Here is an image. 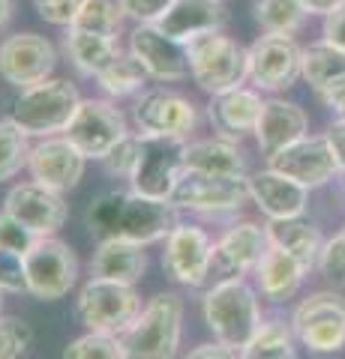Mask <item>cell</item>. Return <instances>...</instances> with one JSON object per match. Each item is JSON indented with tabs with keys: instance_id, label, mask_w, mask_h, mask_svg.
<instances>
[{
	"instance_id": "cell-1",
	"label": "cell",
	"mask_w": 345,
	"mask_h": 359,
	"mask_svg": "<svg viewBox=\"0 0 345 359\" xmlns=\"http://www.w3.org/2000/svg\"><path fill=\"white\" fill-rule=\"evenodd\" d=\"M87 231L91 237L103 240H124L136 245H153L165 240L177 224V207L171 201H157L148 195L132 192H103L87 207Z\"/></svg>"
},
{
	"instance_id": "cell-2",
	"label": "cell",
	"mask_w": 345,
	"mask_h": 359,
	"mask_svg": "<svg viewBox=\"0 0 345 359\" xmlns=\"http://www.w3.org/2000/svg\"><path fill=\"white\" fill-rule=\"evenodd\" d=\"M183 332V299L157 294L138 311V318L120 332L126 359H177Z\"/></svg>"
},
{
	"instance_id": "cell-3",
	"label": "cell",
	"mask_w": 345,
	"mask_h": 359,
	"mask_svg": "<svg viewBox=\"0 0 345 359\" xmlns=\"http://www.w3.org/2000/svg\"><path fill=\"white\" fill-rule=\"evenodd\" d=\"M202 309H204V323L214 332V339L235 347L237 353L255 339V332L264 323L259 294L243 278L204 290Z\"/></svg>"
},
{
	"instance_id": "cell-4",
	"label": "cell",
	"mask_w": 345,
	"mask_h": 359,
	"mask_svg": "<svg viewBox=\"0 0 345 359\" xmlns=\"http://www.w3.org/2000/svg\"><path fill=\"white\" fill-rule=\"evenodd\" d=\"M189 75L193 81L210 96L228 93L235 87H243L249 78L247 48L237 45V39L226 36L222 30H210L186 42Z\"/></svg>"
},
{
	"instance_id": "cell-5",
	"label": "cell",
	"mask_w": 345,
	"mask_h": 359,
	"mask_svg": "<svg viewBox=\"0 0 345 359\" xmlns=\"http://www.w3.org/2000/svg\"><path fill=\"white\" fill-rule=\"evenodd\" d=\"M79 105H82V96L72 81H66V78H48L42 84L21 90V96L13 105V120L27 135L51 138L54 132H66Z\"/></svg>"
},
{
	"instance_id": "cell-6",
	"label": "cell",
	"mask_w": 345,
	"mask_h": 359,
	"mask_svg": "<svg viewBox=\"0 0 345 359\" xmlns=\"http://www.w3.org/2000/svg\"><path fill=\"white\" fill-rule=\"evenodd\" d=\"M138 162L132 171V189L138 195L171 201L177 180L186 171V138L181 135H144L138 132Z\"/></svg>"
},
{
	"instance_id": "cell-7",
	"label": "cell",
	"mask_w": 345,
	"mask_h": 359,
	"mask_svg": "<svg viewBox=\"0 0 345 359\" xmlns=\"http://www.w3.org/2000/svg\"><path fill=\"white\" fill-rule=\"evenodd\" d=\"M294 339L313 353L345 351V297L339 290H315L292 311Z\"/></svg>"
},
{
	"instance_id": "cell-8",
	"label": "cell",
	"mask_w": 345,
	"mask_h": 359,
	"mask_svg": "<svg viewBox=\"0 0 345 359\" xmlns=\"http://www.w3.org/2000/svg\"><path fill=\"white\" fill-rule=\"evenodd\" d=\"M267 245H271L267 224L240 222L235 228H228L219 237V243H214L202 290H210V287L226 285V282H237V278H243L247 273H255V266H259V261L264 257Z\"/></svg>"
},
{
	"instance_id": "cell-9",
	"label": "cell",
	"mask_w": 345,
	"mask_h": 359,
	"mask_svg": "<svg viewBox=\"0 0 345 359\" xmlns=\"http://www.w3.org/2000/svg\"><path fill=\"white\" fill-rule=\"evenodd\" d=\"M138 311L141 297L136 294V285L91 278L79 294V318L87 330L120 335L138 318Z\"/></svg>"
},
{
	"instance_id": "cell-10",
	"label": "cell",
	"mask_w": 345,
	"mask_h": 359,
	"mask_svg": "<svg viewBox=\"0 0 345 359\" xmlns=\"http://www.w3.org/2000/svg\"><path fill=\"white\" fill-rule=\"evenodd\" d=\"M27 294L37 299H63L79 278V257L58 237H39L25 252Z\"/></svg>"
},
{
	"instance_id": "cell-11",
	"label": "cell",
	"mask_w": 345,
	"mask_h": 359,
	"mask_svg": "<svg viewBox=\"0 0 345 359\" xmlns=\"http://www.w3.org/2000/svg\"><path fill=\"white\" fill-rule=\"evenodd\" d=\"M247 201H249V177H222L202 171H183L171 192V204L177 210H193V212H204V216L235 212Z\"/></svg>"
},
{
	"instance_id": "cell-12",
	"label": "cell",
	"mask_w": 345,
	"mask_h": 359,
	"mask_svg": "<svg viewBox=\"0 0 345 359\" xmlns=\"http://www.w3.org/2000/svg\"><path fill=\"white\" fill-rule=\"evenodd\" d=\"M267 168L297 180V183L306 186L309 192L327 186L330 180H337L342 174V165L330 147L327 135H304V138H297L294 144H288L285 150L271 156V159H267Z\"/></svg>"
},
{
	"instance_id": "cell-13",
	"label": "cell",
	"mask_w": 345,
	"mask_h": 359,
	"mask_svg": "<svg viewBox=\"0 0 345 359\" xmlns=\"http://www.w3.org/2000/svg\"><path fill=\"white\" fill-rule=\"evenodd\" d=\"M300 57H304V48L294 42V36L264 33L247 48L249 81L259 90H267V93L294 87V81L300 78Z\"/></svg>"
},
{
	"instance_id": "cell-14",
	"label": "cell",
	"mask_w": 345,
	"mask_h": 359,
	"mask_svg": "<svg viewBox=\"0 0 345 359\" xmlns=\"http://www.w3.org/2000/svg\"><path fill=\"white\" fill-rule=\"evenodd\" d=\"M126 120L124 114L105 102V99H82L72 123L66 126V138L79 147L87 159H105V153L115 147L120 138H126Z\"/></svg>"
},
{
	"instance_id": "cell-15",
	"label": "cell",
	"mask_w": 345,
	"mask_h": 359,
	"mask_svg": "<svg viewBox=\"0 0 345 359\" xmlns=\"http://www.w3.org/2000/svg\"><path fill=\"white\" fill-rule=\"evenodd\" d=\"M54 66H58V51L39 33H13L0 42V75L13 87L27 90L48 81Z\"/></svg>"
},
{
	"instance_id": "cell-16",
	"label": "cell",
	"mask_w": 345,
	"mask_h": 359,
	"mask_svg": "<svg viewBox=\"0 0 345 359\" xmlns=\"http://www.w3.org/2000/svg\"><path fill=\"white\" fill-rule=\"evenodd\" d=\"M4 210L13 219H18L25 228H30L37 237H54L60 228L70 210H66L63 192L58 189H48L30 180V183H18L9 189V195L4 201Z\"/></svg>"
},
{
	"instance_id": "cell-17",
	"label": "cell",
	"mask_w": 345,
	"mask_h": 359,
	"mask_svg": "<svg viewBox=\"0 0 345 359\" xmlns=\"http://www.w3.org/2000/svg\"><path fill=\"white\" fill-rule=\"evenodd\" d=\"M132 120L144 135H181L186 138L198 123V108L193 99L174 93V90H148L132 105Z\"/></svg>"
},
{
	"instance_id": "cell-18",
	"label": "cell",
	"mask_w": 345,
	"mask_h": 359,
	"mask_svg": "<svg viewBox=\"0 0 345 359\" xmlns=\"http://www.w3.org/2000/svg\"><path fill=\"white\" fill-rule=\"evenodd\" d=\"M210 252H214V243H210L204 228L177 222L171 233L165 237L162 266L174 282L189 285V287H202L207 264H210Z\"/></svg>"
},
{
	"instance_id": "cell-19",
	"label": "cell",
	"mask_w": 345,
	"mask_h": 359,
	"mask_svg": "<svg viewBox=\"0 0 345 359\" xmlns=\"http://www.w3.org/2000/svg\"><path fill=\"white\" fill-rule=\"evenodd\" d=\"M129 54L157 81H183L189 75L186 45L165 36L157 25H138L129 33Z\"/></svg>"
},
{
	"instance_id": "cell-20",
	"label": "cell",
	"mask_w": 345,
	"mask_h": 359,
	"mask_svg": "<svg viewBox=\"0 0 345 359\" xmlns=\"http://www.w3.org/2000/svg\"><path fill=\"white\" fill-rule=\"evenodd\" d=\"M84 162L87 156L75 147V144L66 138H46L39 141L37 147L30 150V159H27V168L37 183L48 186V189H58V192H70L82 183L84 177Z\"/></svg>"
},
{
	"instance_id": "cell-21",
	"label": "cell",
	"mask_w": 345,
	"mask_h": 359,
	"mask_svg": "<svg viewBox=\"0 0 345 359\" xmlns=\"http://www.w3.org/2000/svg\"><path fill=\"white\" fill-rule=\"evenodd\" d=\"M249 201L264 212L267 222L297 219L309 207V189L273 168H264L249 177Z\"/></svg>"
},
{
	"instance_id": "cell-22",
	"label": "cell",
	"mask_w": 345,
	"mask_h": 359,
	"mask_svg": "<svg viewBox=\"0 0 345 359\" xmlns=\"http://www.w3.org/2000/svg\"><path fill=\"white\" fill-rule=\"evenodd\" d=\"M261 111H264V99L259 90L235 87L228 93H219L210 99L207 117H210V126L216 129V135L240 141L243 135L255 132V126L261 120Z\"/></svg>"
},
{
	"instance_id": "cell-23",
	"label": "cell",
	"mask_w": 345,
	"mask_h": 359,
	"mask_svg": "<svg viewBox=\"0 0 345 359\" xmlns=\"http://www.w3.org/2000/svg\"><path fill=\"white\" fill-rule=\"evenodd\" d=\"M255 141H259V150L264 159H271L280 150H285L288 144H294L297 138L309 135V117L306 111L294 105V102H285V99H267L264 111H261V120L255 126Z\"/></svg>"
},
{
	"instance_id": "cell-24",
	"label": "cell",
	"mask_w": 345,
	"mask_h": 359,
	"mask_svg": "<svg viewBox=\"0 0 345 359\" xmlns=\"http://www.w3.org/2000/svg\"><path fill=\"white\" fill-rule=\"evenodd\" d=\"M226 18L228 15H226L222 0H174L169 6V13L157 21V27L165 36L186 45L189 39L202 36V33L222 30Z\"/></svg>"
},
{
	"instance_id": "cell-25",
	"label": "cell",
	"mask_w": 345,
	"mask_h": 359,
	"mask_svg": "<svg viewBox=\"0 0 345 359\" xmlns=\"http://www.w3.org/2000/svg\"><path fill=\"white\" fill-rule=\"evenodd\" d=\"M309 276V269L297 261L292 252L280 249V245H267L264 257L255 266V282H259V290L264 299L271 302H288L297 297L304 278Z\"/></svg>"
},
{
	"instance_id": "cell-26",
	"label": "cell",
	"mask_w": 345,
	"mask_h": 359,
	"mask_svg": "<svg viewBox=\"0 0 345 359\" xmlns=\"http://www.w3.org/2000/svg\"><path fill=\"white\" fill-rule=\"evenodd\" d=\"M144 269H148L144 245L124 243V240H103L91 261L93 278H108V282H124V285L141 282Z\"/></svg>"
},
{
	"instance_id": "cell-27",
	"label": "cell",
	"mask_w": 345,
	"mask_h": 359,
	"mask_svg": "<svg viewBox=\"0 0 345 359\" xmlns=\"http://www.w3.org/2000/svg\"><path fill=\"white\" fill-rule=\"evenodd\" d=\"M186 171L222 174V177H247V156L235 138H204L186 144Z\"/></svg>"
},
{
	"instance_id": "cell-28",
	"label": "cell",
	"mask_w": 345,
	"mask_h": 359,
	"mask_svg": "<svg viewBox=\"0 0 345 359\" xmlns=\"http://www.w3.org/2000/svg\"><path fill=\"white\" fill-rule=\"evenodd\" d=\"M267 237L273 245L292 252L306 269L318 266V255L325 249V233L315 222H309L304 216L297 219H280V222H267Z\"/></svg>"
},
{
	"instance_id": "cell-29",
	"label": "cell",
	"mask_w": 345,
	"mask_h": 359,
	"mask_svg": "<svg viewBox=\"0 0 345 359\" xmlns=\"http://www.w3.org/2000/svg\"><path fill=\"white\" fill-rule=\"evenodd\" d=\"M66 54L72 57L75 69L82 75L96 78L120 57V45H117V39L96 36V33H84V30L70 27V33H66Z\"/></svg>"
},
{
	"instance_id": "cell-30",
	"label": "cell",
	"mask_w": 345,
	"mask_h": 359,
	"mask_svg": "<svg viewBox=\"0 0 345 359\" xmlns=\"http://www.w3.org/2000/svg\"><path fill=\"white\" fill-rule=\"evenodd\" d=\"M300 78H306L309 87L321 96L327 87L345 78V51L330 45L327 39L306 45L304 57H300Z\"/></svg>"
},
{
	"instance_id": "cell-31",
	"label": "cell",
	"mask_w": 345,
	"mask_h": 359,
	"mask_svg": "<svg viewBox=\"0 0 345 359\" xmlns=\"http://www.w3.org/2000/svg\"><path fill=\"white\" fill-rule=\"evenodd\" d=\"M240 359H297L292 323L280 318L264 320L255 339L240 351Z\"/></svg>"
},
{
	"instance_id": "cell-32",
	"label": "cell",
	"mask_w": 345,
	"mask_h": 359,
	"mask_svg": "<svg viewBox=\"0 0 345 359\" xmlns=\"http://www.w3.org/2000/svg\"><path fill=\"white\" fill-rule=\"evenodd\" d=\"M306 9L300 0H255V21L264 33L294 36L306 21Z\"/></svg>"
},
{
	"instance_id": "cell-33",
	"label": "cell",
	"mask_w": 345,
	"mask_h": 359,
	"mask_svg": "<svg viewBox=\"0 0 345 359\" xmlns=\"http://www.w3.org/2000/svg\"><path fill=\"white\" fill-rule=\"evenodd\" d=\"M120 21H124V9L115 0H84L79 15L70 27L84 30V33H96V36H108L117 39L120 33Z\"/></svg>"
},
{
	"instance_id": "cell-34",
	"label": "cell",
	"mask_w": 345,
	"mask_h": 359,
	"mask_svg": "<svg viewBox=\"0 0 345 359\" xmlns=\"http://www.w3.org/2000/svg\"><path fill=\"white\" fill-rule=\"evenodd\" d=\"M148 69L132 57V54H120V57L108 66V69L103 75H96V81L99 87L105 90L108 96H132V93H138V90L148 84Z\"/></svg>"
},
{
	"instance_id": "cell-35",
	"label": "cell",
	"mask_w": 345,
	"mask_h": 359,
	"mask_svg": "<svg viewBox=\"0 0 345 359\" xmlns=\"http://www.w3.org/2000/svg\"><path fill=\"white\" fill-rule=\"evenodd\" d=\"M30 144H27V132L18 126L13 117L0 120V183L13 180L21 168H27L30 159Z\"/></svg>"
},
{
	"instance_id": "cell-36",
	"label": "cell",
	"mask_w": 345,
	"mask_h": 359,
	"mask_svg": "<svg viewBox=\"0 0 345 359\" xmlns=\"http://www.w3.org/2000/svg\"><path fill=\"white\" fill-rule=\"evenodd\" d=\"M63 359H126V353L124 344H120V335L91 330L82 339L70 341V347L63 351Z\"/></svg>"
},
{
	"instance_id": "cell-37",
	"label": "cell",
	"mask_w": 345,
	"mask_h": 359,
	"mask_svg": "<svg viewBox=\"0 0 345 359\" xmlns=\"http://www.w3.org/2000/svg\"><path fill=\"white\" fill-rule=\"evenodd\" d=\"M315 269L333 287H345V224L333 233L330 240H325V249H321V255H318Z\"/></svg>"
},
{
	"instance_id": "cell-38",
	"label": "cell",
	"mask_w": 345,
	"mask_h": 359,
	"mask_svg": "<svg viewBox=\"0 0 345 359\" xmlns=\"http://www.w3.org/2000/svg\"><path fill=\"white\" fill-rule=\"evenodd\" d=\"M30 341H33V330L27 320L0 314V359H21Z\"/></svg>"
},
{
	"instance_id": "cell-39",
	"label": "cell",
	"mask_w": 345,
	"mask_h": 359,
	"mask_svg": "<svg viewBox=\"0 0 345 359\" xmlns=\"http://www.w3.org/2000/svg\"><path fill=\"white\" fill-rule=\"evenodd\" d=\"M138 135H126V138H120L115 147L105 153V171L115 174V177H132L136 171V162H138Z\"/></svg>"
},
{
	"instance_id": "cell-40",
	"label": "cell",
	"mask_w": 345,
	"mask_h": 359,
	"mask_svg": "<svg viewBox=\"0 0 345 359\" xmlns=\"http://www.w3.org/2000/svg\"><path fill=\"white\" fill-rule=\"evenodd\" d=\"M0 287L9 290V294H27L25 255L0 249Z\"/></svg>"
},
{
	"instance_id": "cell-41",
	"label": "cell",
	"mask_w": 345,
	"mask_h": 359,
	"mask_svg": "<svg viewBox=\"0 0 345 359\" xmlns=\"http://www.w3.org/2000/svg\"><path fill=\"white\" fill-rule=\"evenodd\" d=\"M37 240H39L37 233H33L30 228H25L18 219H13L6 210L0 212V249H9V252L25 255Z\"/></svg>"
},
{
	"instance_id": "cell-42",
	"label": "cell",
	"mask_w": 345,
	"mask_h": 359,
	"mask_svg": "<svg viewBox=\"0 0 345 359\" xmlns=\"http://www.w3.org/2000/svg\"><path fill=\"white\" fill-rule=\"evenodd\" d=\"M124 15L138 21V25H157V21L169 13L174 0H117Z\"/></svg>"
},
{
	"instance_id": "cell-43",
	"label": "cell",
	"mask_w": 345,
	"mask_h": 359,
	"mask_svg": "<svg viewBox=\"0 0 345 359\" xmlns=\"http://www.w3.org/2000/svg\"><path fill=\"white\" fill-rule=\"evenodd\" d=\"M84 0H33L37 13L48 21V25H58V27H70L75 15H79Z\"/></svg>"
},
{
	"instance_id": "cell-44",
	"label": "cell",
	"mask_w": 345,
	"mask_h": 359,
	"mask_svg": "<svg viewBox=\"0 0 345 359\" xmlns=\"http://www.w3.org/2000/svg\"><path fill=\"white\" fill-rule=\"evenodd\" d=\"M321 33H325V39L330 45H337V48L345 51V0L333 9V13L325 15V27H321Z\"/></svg>"
},
{
	"instance_id": "cell-45",
	"label": "cell",
	"mask_w": 345,
	"mask_h": 359,
	"mask_svg": "<svg viewBox=\"0 0 345 359\" xmlns=\"http://www.w3.org/2000/svg\"><path fill=\"white\" fill-rule=\"evenodd\" d=\"M186 359H240V353L235 351V347L214 341V344H198L195 351L186 353Z\"/></svg>"
},
{
	"instance_id": "cell-46",
	"label": "cell",
	"mask_w": 345,
	"mask_h": 359,
	"mask_svg": "<svg viewBox=\"0 0 345 359\" xmlns=\"http://www.w3.org/2000/svg\"><path fill=\"white\" fill-rule=\"evenodd\" d=\"M327 141H330V147H333V153H337V159H339V165H342V171H345V117H339V120H333L330 126H327Z\"/></svg>"
},
{
	"instance_id": "cell-47",
	"label": "cell",
	"mask_w": 345,
	"mask_h": 359,
	"mask_svg": "<svg viewBox=\"0 0 345 359\" xmlns=\"http://www.w3.org/2000/svg\"><path fill=\"white\" fill-rule=\"evenodd\" d=\"M321 102H325L337 117H345V78H339L337 84L321 93Z\"/></svg>"
},
{
	"instance_id": "cell-48",
	"label": "cell",
	"mask_w": 345,
	"mask_h": 359,
	"mask_svg": "<svg viewBox=\"0 0 345 359\" xmlns=\"http://www.w3.org/2000/svg\"><path fill=\"white\" fill-rule=\"evenodd\" d=\"M300 4H304V9L309 15H327L342 4V0H300Z\"/></svg>"
},
{
	"instance_id": "cell-49",
	"label": "cell",
	"mask_w": 345,
	"mask_h": 359,
	"mask_svg": "<svg viewBox=\"0 0 345 359\" xmlns=\"http://www.w3.org/2000/svg\"><path fill=\"white\" fill-rule=\"evenodd\" d=\"M9 15H13V0H0V27L9 21Z\"/></svg>"
},
{
	"instance_id": "cell-50",
	"label": "cell",
	"mask_w": 345,
	"mask_h": 359,
	"mask_svg": "<svg viewBox=\"0 0 345 359\" xmlns=\"http://www.w3.org/2000/svg\"><path fill=\"white\" fill-rule=\"evenodd\" d=\"M0 309H4V287H0Z\"/></svg>"
},
{
	"instance_id": "cell-51",
	"label": "cell",
	"mask_w": 345,
	"mask_h": 359,
	"mask_svg": "<svg viewBox=\"0 0 345 359\" xmlns=\"http://www.w3.org/2000/svg\"><path fill=\"white\" fill-rule=\"evenodd\" d=\"M339 180H342V189H345V171H342V174H339Z\"/></svg>"
}]
</instances>
